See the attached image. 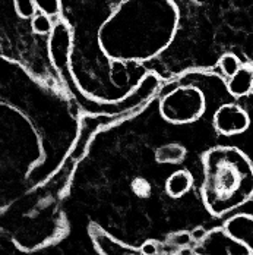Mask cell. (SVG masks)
Returning a JSON list of instances; mask_svg holds the SVG:
<instances>
[{
  "label": "cell",
  "mask_w": 253,
  "mask_h": 255,
  "mask_svg": "<svg viewBox=\"0 0 253 255\" xmlns=\"http://www.w3.org/2000/svg\"><path fill=\"white\" fill-rule=\"evenodd\" d=\"M193 185L192 175L186 170H177L166 180V192L171 198H180L186 195Z\"/></svg>",
  "instance_id": "9"
},
{
  "label": "cell",
  "mask_w": 253,
  "mask_h": 255,
  "mask_svg": "<svg viewBox=\"0 0 253 255\" xmlns=\"http://www.w3.org/2000/svg\"><path fill=\"white\" fill-rule=\"evenodd\" d=\"M72 40V29L69 24L65 21H57L49 38V54L51 65L59 74H63L69 69Z\"/></svg>",
  "instance_id": "6"
},
{
  "label": "cell",
  "mask_w": 253,
  "mask_h": 255,
  "mask_svg": "<svg viewBox=\"0 0 253 255\" xmlns=\"http://www.w3.org/2000/svg\"><path fill=\"white\" fill-rule=\"evenodd\" d=\"M252 124L249 113L236 103H226L214 113V128L226 136H234L246 132Z\"/></svg>",
  "instance_id": "5"
},
{
  "label": "cell",
  "mask_w": 253,
  "mask_h": 255,
  "mask_svg": "<svg viewBox=\"0 0 253 255\" xmlns=\"http://www.w3.org/2000/svg\"><path fill=\"white\" fill-rule=\"evenodd\" d=\"M177 19L171 0H126L100 28L98 41L113 60H150L171 43Z\"/></svg>",
  "instance_id": "1"
},
{
  "label": "cell",
  "mask_w": 253,
  "mask_h": 255,
  "mask_svg": "<svg viewBox=\"0 0 253 255\" xmlns=\"http://www.w3.org/2000/svg\"><path fill=\"white\" fill-rule=\"evenodd\" d=\"M186 157V148L180 144H166L157 148L155 160L161 164H177Z\"/></svg>",
  "instance_id": "10"
},
{
  "label": "cell",
  "mask_w": 253,
  "mask_h": 255,
  "mask_svg": "<svg viewBox=\"0 0 253 255\" xmlns=\"http://www.w3.org/2000/svg\"><path fill=\"white\" fill-rule=\"evenodd\" d=\"M141 255H144V254H141Z\"/></svg>",
  "instance_id": "18"
},
{
  "label": "cell",
  "mask_w": 253,
  "mask_h": 255,
  "mask_svg": "<svg viewBox=\"0 0 253 255\" xmlns=\"http://www.w3.org/2000/svg\"><path fill=\"white\" fill-rule=\"evenodd\" d=\"M218 66H220L221 72L224 74V77H227L230 79L233 75H236V72L242 68V62H240V59L236 54L226 53V54H223L220 57Z\"/></svg>",
  "instance_id": "11"
},
{
  "label": "cell",
  "mask_w": 253,
  "mask_h": 255,
  "mask_svg": "<svg viewBox=\"0 0 253 255\" xmlns=\"http://www.w3.org/2000/svg\"><path fill=\"white\" fill-rule=\"evenodd\" d=\"M206 233H208V232L203 229V228H195V229L192 230L190 235H192V239H193L195 242H201L203 238L206 236Z\"/></svg>",
  "instance_id": "17"
},
{
  "label": "cell",
  "mask_w": 253,
  "mask_h": 255,
  "mask_svg": "<svg viewBox=\"0 0 253 255\" xmlns=\"http://www.w3.org/2000/svg\"><path fill=\"white\" fill-rule=\"evenodd\" d=\"M37 9L49 16H56L62 10V0H34Z\"/></svg>",
  "instance_id": "14"
},
{
  "label": "cell",
  "mask_w": 253,
  "mask_h": 255,
  "mask_svg": "<svg viewBox=\"0 0 253 255\" xmlns=\"http://www.w3.org/2000/svg\"><path fill=\"white\" fill-rule=\"evenodd\" d=\"M31 28L35 34H40V35H47L51 34L54 24H53V19L51 16L46 15V13H37L32 19H31Z\"/></svg>",
  "instance_id": "12"
},
{
  "label": "cell",
  "mask_w": 253,
  "mask_h": 255,
  "mask_svg": "<svg viewBox=\"0 0 253 255\" xmlns=\"http://www.w3.org/2000/svg\"><path fill=\"white\" fill-rule=\"evenodd\" d=\"M196 255H253L252 250L230 235L226 228L214 229L193 248Z\"/></svg>",
  "instance_id": "4"
},
{
  "label": "cell",
  "mask_w": 253,
  "mask_h": 255,
  "mask_svg": "<svg viewBox=\"0 0 253 255\" xmlns=\"http://www.w3.org/2000/svg\"><path fill=\"white\" fill-rule=\"evenodd\" d=\"M226 230L236 239L246 244L253 253V217L249 214H239L226 223Z\"/></svg>",
  "instance_id": "7"
},
{
  "label": "cell",
  "mask_w": 253,
  "mask_h": 255,
  "mask_svg": "<svg viewBox=\"0 0 253 255\" xmlns=\"http://www.w3.org/2000/svg\"><path fill=\"white\" fill-rule=\"evenodd\" d=\"M206 110L205 94L196 87H180L164 96L160 102L161 116L174 125L198 121Z\"/></svg>",
  "instance_id": "3"
},
{
  "label": "cell",
  "mask_w": 253,
  "mask_h": 255,
  "mask_svg": "<svg viewBox=\"0 0 253 255\" xmlns=\"http://www.w3.org/2000/svg\"><path fill=\"white\" fill-rule=\"evenodd\" d=\"M15 12L22 19H32L37 15V6L34 0H13Z\"/></svg>",
  "instance_id": "13"
},
{
  "label": "cell",
  "mask_w": 253,
  "mask_h": 255,
  "mask_svg": "<svg viewBox=\"0 0 253 255\" xmlns=\"http://www.w3.org/2000/svg\"><path fill=\"white\" fill-rule=\"evenodd\" d=\"M227 88L234 97L249 96L253 90V65H242L236 75L227 81Z\"/></svg>",
  "instance_id": "8"
},
{
  "label": "cell",
  "mask_w": 253,
  "mask_h": 255,
  "mask_svg": "<svg viewBox=\"0 0 253 255\" xmlns=\"http://www.w3.org/2000/svg\"><path fill=\"white\" fill-rule=\"evenodd\" d=\"M211 166L205 200L211 213L223 216L253 198L252 164L236 150H228Z\"/></svg>",
  "instance_id": "2"
},
{
  "label": "cell",
  "mask_w": 253,
  "mask_h": 255,
  "mask_svg": "<svg viewBox=\"0 0 253 255\" xmlns=\"http://www.w3.org/2000/svg\"><path fill=\"white\" fill-rule=\"evenodd\" d=\"M173 244L174 245H177V247H186V245H189L193 239H192V235L190 233H187V232H180V233H176L174 236H173Z\"/></svg>",
  "instance_id": "15"
},
{
  "label": "cell",
  "mask_w": 253,
  "mask_h": 255,
  "mask_svg": "<svg viewBox=\"0 0 253 255\" xmlns=\"http://www.w3.org/2000/svg\"><path fill=\"white\" fill-rule=\"evenodd\" d=\"M141 253L144 255H157L158 253V245L154 241H147L141 247Z\"/></svg>",
  "instance_id": "16"
}]
</instances>
